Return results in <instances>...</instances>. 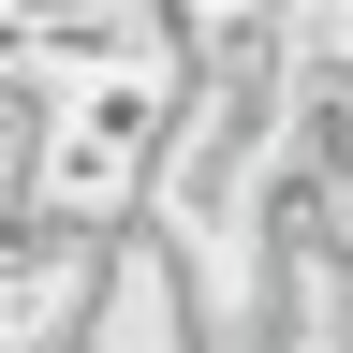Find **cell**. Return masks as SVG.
I'll use <instances>...</instances> for the list:
<instances>
[{
    "label": "cell",
    "mask_w": 353,
    "mask_h": 353,
    "mask_svg": "<svg viewBox=\"0 0 353 353\" xmlns=\"http://www.w3.org/2000/svg\"><path fill=\"white\" fill-rule=\"evenodd\" d=\"M192 353H280V339H265V324H206Z\"/></svg>",
    "instance_id": "1"
}]
</instances>
